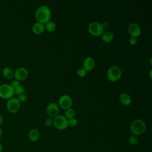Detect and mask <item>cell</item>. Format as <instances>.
<instances>
[{
	"mask_svg": "<svg viewBox=\"0 0 152 152\" xmlns=\"http://www.w3.org/2000/svg\"><path fill=\"white\" fill-rule=\"evenodd\" d=\"M56 26L53 21H49L45 25V28L49 32H53L55 30Z\"/></svg>",
	"mask_w": 152,
	"mask_h": 152,
	"instance_id": "obj_18",
	"label": "cell"
},
{
	"mask_svg": "<svg viewBox=\"0 0 152 152\" xmlns=\"http://www.w3.org/2000/svg\"><path fill=\"white\" fill-rule=\"evenodd\" d=\"M17 99L18 100V101L20 103L21 102H26L27 100V96L24 93L19 94V95H18Z\"/></svg>",
	"mask_w": 152,
	"mask_h": 152,
	"instance_id": "obj_25",
	"label": "cell"
},
{
	"mask_svg": "<svg viewBox=\"0 0 152 152\" xmlns=\"http://www.w3.org/2000/svg\"><path fill=\"white\" fill-rule=\"evenodd\" d=\"M75 116V111L73 108H69L65 110L64 116L68 120L74 118Z\"/></svg>",
	"mask_w": 152,
	"mask_h": 152,
	"instance_id": "obj_19",
	"label": "cell"
},
{
	"mask_svg": "<svg viewBox=\"0 0 152 152\" xmlns=\"http://www.w3.org/2000/svg\"><path fill=\"white\" fill-rule=\"evenodd\" d=\"M138 137L137 135H135L134 134H132L129 136V137L128 138V142L131 145H137L138 143Z\"/></svg>",
	"mask_w": 152,
	"mask_h": 152,
	"instance_id": "obj_20",
	"label": "cell"
},
{
	"mask_svg": "<svg viewBox=\"0 0 152 152\" xmlns=\"http://www.w3.org/2000/svg\"><path fill=\"white\" fill-rule=\"evenodd\" d=\"M96 62L93 58L91 56L86 57L83 63V68L87 72L92 71L95 67Z\"/></svg>",
	"mask_w": 152,
	"mask_h": 152,
	"instance_id": "obj_12",
	"label": "cell"
},
{
	"mask_svg": "<svg viewBox=\"0 0 152 152\" xmlns=\"http://www.w3.org/2000/svg\"><path fill=\"white\" fill-rule=\"evenodd\" d=\"M14 89L8 84H3L0 86V97L4 99H10L13 97Z\"/></svg>",
	"mask_w": 152,
	"mask_h": 152,
	"instance_id": "obj_5",
	"label": "cell"
},
{
	"mask_svg": "<svg viewBox=\"0 0 152 152\" xmlns=\"http://www.w3.org/2000/svg\"><path fill=\"white\" fill-rule=\"evenodd\" d=\"M68 126H69L71 127H74L77 125L78 121L75 118H74L68 119Z\"/></svg>",
	"mask_w": 152,
	"mask_h": 152,
	"instance_id": "obj_24",
	"label": "cell"
},
{
	"mask_svg": "<svg viewBox=\"0 0 152 152\" xmlns=\"http://www.w3.org/2000/svg\"><path fill=\"white\" fill-rule=\"evenodd\" d=\"M45 124L47 126H51L52 125H53L54 124V118H48L46 119L45 121Z\"/></svg>",
	"mask_w": 152,
	"mask_h": 152,
	"instance_id": "obj_23",
	"label": "cell"
},
{
	"mask_svg": "<svg viewBox=\"0 0 152 152\" xmlns=\"http://www.w3.org/2000/svg\"><path fill=\"white\" fill-rule=\"evenodd\" d=\"M138 42V39L137 37H132L131 36V37L129 39V42L131 45H135Z\"/></svg>",
	"mask_w": 152,
	"mask_h": 152,
	"instance_id": "obj_26",
	"label": "cell"
},
{
	"mask_svg": "<svg viewBox=\"0 0 152 152\" xmlns=\"http://www.w3.org/2000/svg\"><path fill=\"white\" fill-rule=\"evenodd\" d=\"M52 16V12L50 8L47 5L40 6L36 11L35 17L37 22L42 24H45L50 21Z\"/></svg>",
	"mask_w": 152,
	"mask_h": 152,
	"instance_id": "obj_1",
	"label": "cell"
},
{
	"mask_svg": "<svg viewBox=\"0 0 152 152\" xmlns=\"http://www.w3.org/2000/svg\"><path fill=\"white\" fill-rule=\"evenodd\" d=\"M28 137L29 140L31 141H32V142L37 141L40 137V133H39V130L37 129H35V128L31 129L28 132Z\"/></svg>",
	"mask_w": 152,
	"mask_h": 152,
	"instance_id": "obj_15",
	"label": "cell"
},
{
	"mask_svg": "<svg viewBox=\"0 0 152 152\" xmlns=\"http://www.w3.org/2000/svg\"><path fill=\"white\" fill-rule=\"evenodd\" d=\"M10 85H11V87L13 88V89H14V88H15V87H18V86H20V84L19 81H18V80H12V81H11Z\"/></svg>",
	"mask_w": 152,
	"mask_h": 152,
	"instance_id": "obj_27",
	"label": "cell"
},
{
	"mask_svg": "<svg viewBox=\"0 0 152 152\" xmlns=\"http://www.w3.org/2000/svg\"><path fill=\"white\" fill-rule=\"evenodd\" d=\"M77 74L78 77L83 78L86 75L87 71L83 68H80L77 71Z\"/></svg>",
	"mask_w": 152,
	"mask_h": 152,
	"instance_id": "obj_22",
	"label": "cell"
},
{
	"mask_svg": "<svg viewBox=\"0 0 152 152\" xmlns=\"http://www.w3.org/2000/svg\"><path fill=\"white\" fill-rule=\"evenodd\" d=\"M58 104L60 107L66 110L71 107L72 104V99L69 95L64 94L59 98Z\"/></svg>",
	"mask_w": 152,
	"mask_h": 152,
	"instance_id": "obj_7",
	"label": "cell"
},
{
	"mask_svg": "<svg viewBox=\"0 0 152 152\" xmlns=\"http://www.w3.org/2000/svg\"><path fill=\"white\" fill-rule=\"evenodd\" d=\"M121 103L124 106H129L132 103V99L130 95L127 93H122L119 97Z\"/></svg>",
	"mask_w": 152,
	"mask_h": 152,
	"instance_id": "obj_13",
	"label": "cell"
},
{
	"mask_svg": "<svg viewBox=\"0 0 152 152\" xmlns=\"http://www.w3.org/2000/svg\"><path fill=\"white\" fill-rule=\"evenodd\" d=\"M28 75V71L27 69L24 67H18L14 72V77L18 81L25 80L27 78Z\"/></svg>",
	"mask_w": 152,
	"mask_h": 152,
	"instance_id": "obj_10",
	"label": "cell"
},
{
	"mask_svg": "<svg viewBox=\"0 0 152 152\" xmlns=\"http://www.w3.org/2000/svg\"><path fill=\"white\" fill-rule=\"evenodd\" d=\"M46 113L50 118H55L59 115V107L54 102L50 103L46 106Z\"/></svg>",
	"mask_w": 152,
	"mask_h": 152,
	"instance_id": "obj_8",
	"label": "cell"
},
{
	"mask_svg": "<svg viewBox=\"0 0 152 152\" xmlns=\"http://www.w3.org/2000/svg\"><path fill=\"white\" fill-rule=\"evenodd\" d=\"M14 94L17 95L23 94L24 92V87L23 86L20 85L18 87L14 88Z\"/></svg>",
	"mask_w": 152,
	"mask_h": 152,
	"instance_id": "obj_21",
	"label": "cell"
},
{
	"mask_svg": "<svg viewBox=\"0 0 152 152\" xmlns=\"http://www.w3.org/2000/svg\"><path fill=\"white\" fill-rule=\"evenodd\" d=\"M128 31L132 37H137L141 33V29L140 25L136 23H131L128 26Z\"/></svg>",
	"mask_w": 152,
	"mask_h": 152,
	"instance_id": "obj_11",
	"label": "cell"
},
{
	"mask_svg": "<svg viewBox=\"0 0 152 152\" xmlns=\"http://www.w3.org/2000/svg\"><path fill=\"white\" fill-rule=\"evenodd\" d=\"M55 127L59 130H64L68 127V119L63 115H59L54 118Z\"/></svg>",
	"mask_w": 152,
	"mask_h": 152,
	"instance_id": "obj_6",
	"label": "cell"
},
{
	"mask_svg": "<svg viewBox=\"0 0 152 152\" xmlns=\"http://www.w3.org/2000/svg\"><path fill=\"white\" fill-rule=\"evenodd\" d=\"M2 129L0 128V138H1V137H2Z\"/></svg>",
	"mask_w": 152,
	"mask_h": 152,
	"instance_id": "obj_31",
	"label": "cell"
},
{
	"mask_svg": "<svg viewBox=\"0 0 152 152\" xmlns=\"http://www.w3.org/2000/svg\"><path fill=\"white\" fill-rule=\"evenodd\" d=\"M114 38L113 34L109 31H106L101 35V39L103 42L106 43H109L113 40Z\"/></svg>",
	"mask_w": 152,
	"mask_h": 152,
	"instance_id": "obj_16",
	"label": "cell"
},
{
	"mask_svg": "<svg viewBox=\"0 0 152 152\" xmlns=\"http://www.w3.org/2000/svg\"><path fill=\"white\" fill-rule=\"evenodd\" d=\"M3 151V146L0 143V152H2Z\"/></svg>",
	"mask_w": 152,
	"mask_h": 152,
	"instance_id": "obj_30",
	"label": "cell"
},
{
	"mask_svg": "<svg viewBox=\"0 0 152 152\" xmlns=\"http://www.w3.org/2000/svg\"><path fill=\"white\" fill-rule=\"evenodd\" d=\"M2 122H3V118H2V116L0 115V125H1V124L2 123Z\"/></svg>",
	"mask_w": 152,
	"mask_h": 152,
	"instance_id": "obj_29",
	"label": "cell"
},
{
	"mask_svg": "<svg viewBox=\"0 0 152 152\" xmlns=\"http://www.w3.org/2000/svg\"><path fill=\"white\" fill-rule=\"evenodd\" d=\"M101 24H102V26H103L104 29L106 28H107L109 27V24L107 21H104V22H103V23H101Z\"/></svg>",
	"mask_w": 152,
	"mask_h": 152,
	"instance_id": "obj_28",
	"label": "cell"
},
{
	"mask_svg": "<svg viewBox=\"0 0 152 152\" xmlns=\"http://www.w3.org/2000/svg\"><path fill=\"white\" fill-rule=\"evenodd\" d=\"M45 25L39 22L35 23L32 27V31L36 34H40L45 31Z\"/></svg>",
	"mask_w": 152,
	"mask_h": 152,
	"instance_id": "obj_14",
	"label": "cell"
},
{
	"mask_svg": "<svg viewBox=\"0 0 152 152\" xmlns=\"http://www.w3.org/2000/svg\"><path fill=\"white\" fill-rule=\"evenodd\" d=\"M88 31L90 34L94 36H99L103 34L104 29L101 23L97 21H93L88 24Z\"/></svg>",
	"mask_w": 152,
	"mask_h": 152,
	"instance_id": "obj_4",
	"label": "cell"
},
{
	"mask_svg": "<svg viewBox=\"0 0 152 152\" xmlns=\"http://www.w3.org/2000/svg\"><path fill=\"white\" fill-rule=\"evenodd\" d=\"M20 107V102L18 101L17 98L12 97L8 100L7 102V109L12 113L17 112Z\"/></svg>",
	"mask_w": 152,
	"mask_h": 152,
	"instance_id": "obj_9",
	"label": "cell"
},
{
	"mask_svg": "<svg viewBox=\"0 0 152 152\" xmlns=\"http://www.w3.org/2000/svg\"><path fill=\"white\" fill-rule=\"evenodd\" d=\"M146 130V124L141 119L134 120L130 125V131L132 134L139 136L143 134Z\"/></svg>",
	"mask_w": 152,
	"mask_h": 152,
	"instance_id": "obj_2",
	"label": "cell"
},
{
	"mask_svg": "<svg viewBox=\"0 0 152 152\" xmlns=\"http://www.w3.org/2000/svg\"><path fill=\"white\" fill-rule=\"evenodd\" d=\"M14 72L13 69L9 66H6L2 69V75L3 76L8 80H11L14 77Z\"/></svg>",
	"mask_w": 152,
	"mask_h": 152,
	"instance_id": "obj_17",
	"label": "cell"
},
{
	"mask_svg": "<svg viewBox=\"0 0 152 152\" xmlns=\"http://www.w3.org/2000/svg\"><path fill=\"white\" fill-rule=\"evenodd\" d=\"M121 76L122 70L116 65L111 66L107 71V77L111 81H118L121 78Z\"/></svg>",
	"mask_w": 152,
	"mask_h": 152,
	"instance_id": "obj_3",
	"label": "cell"
}]
</instances>
